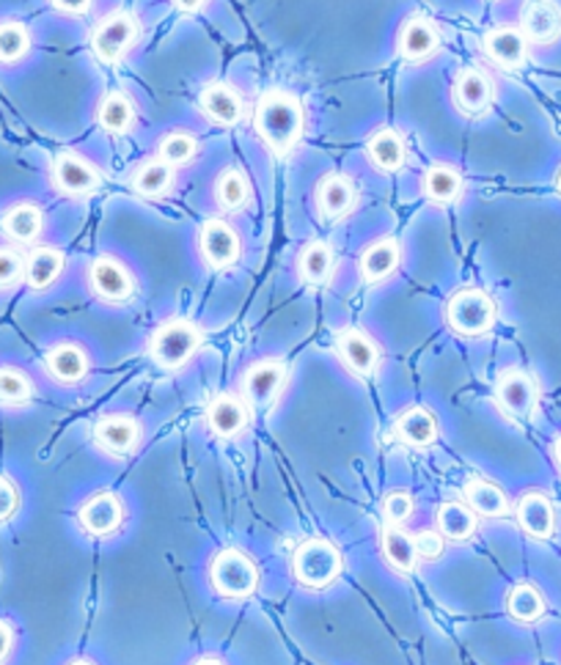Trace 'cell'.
<instances>
[{"instance_id":"obj_1","label":"cell","mask_w":561,"mask_h":665,"mask_svg":"<svg viewBox=\"0 0 561 665\" xmlns=\"http://www.w3.org/2000/svg\"><path fill=\"white\" fill-rule=\"evenodd\" d=\"M253 130L270 152H292L306 130V110H302L300 99L280 88L267 91L258 99L256 113H253Z\"/></svg>"},{"instance_id":"obj_2","label":"cell","mask_w":561,"mask_h":665,"mask_svg":"<svg viewBox=\"0 0 561 665\" xmlns=\"http://www.w3.org/2000/svg\"><path fill=\"white\" fill-rule=\"evenodd\" d=\"M204 346V330L193 319H165L148 339L146 352L165 372L185 368Z\"/></svg>"},{"instance_id":"obj_3","label":"cell","mask_w":561,"mask_h":665,"mask_svg":"<svg viewBox=\"0 0 561 665\" xmlns=\"http://www.w3.org/2000/svg\"><path fill=\"white\" fill-rule=\"evenodd\" d=\"M341 569H344L341 550L324 536L302 539L295 547V553H292V577L302 588H311V591H322V588L333 586L339 580Z\"/></svg>"},{"instance_id":"obj_4","label":"cell","mask_w":561,"mask_h":665,"mask_svg":"<svg viewBox=\"0 0 561 665\" xmlns=\"http://www.w3.org/2000/svg\"><path fill=\"white\" fill-rule=\"evenodd\" d=\"M495 317H498L495 300L484 289H476V286L457 289L443 306L446 324H449L451 333L462 335V339H479V335L490 333Z\"/></svg>"},{"instance_id":"obj_5","label":"cell","mask_w":561,"mask_h":665,"mask_svg":"<svg viewBox=\"0 0 561 665\" xmlns=\"http://www.w3.org/2000/svg\"><path fill=\"white\" fill-rule=\"evenodd\" d=\"M209 586L223 599H245L258 588V566L242 550H218L209 561Z\"/></svg>"},{"instance_id":"obj_6","label":"cell","mask_w":561,"mask_h":665,"mask_svg":"<svg viewBox=\"0 0 561 665\" xmlns=\"http://www.w3.org/2000/svg\"><path fill=\"white\" fill-rule=\"evenodd\" d=\"M141 42V22L130 11H110L94 25L91 49L102 64H119Z\"/></svg>"},{"instance_id":"obj_7","label":"cell","mask_w":561,"mask_h":665,"mask_svg":"<svg viewBox=\"0 0 561 665\" xmlns=\"http://www.w3.org/2000/svg\"><path fill=\"white\" fill-rule=\"evenodd\" d=\"M88 289L105 306H127L135 300L138 280L119 256L102 253L88 264Z\"/></svg>"},{"instance_id":"obj_8","label":"cell","mask_w":561,"mask_h":665,"mask_svg":"<svg viewBox=\"0 0 561 665\" xmlns=\"http://www.w3.org/2000/svg\"><path fill=\"white\" fill-rule=\"evenodd\" d=\"M539 385L522 368H506L495 379V404L512 421H526L537 410Z\"/></svg>"},{"instance_id":"obj_9","label":"cell","mask_w":561,"mask_h":665,"mask_svg":"<svg viewBox=\"0 0 561 665\" xmlns=\"http://www.w3.org/2000/svg\"><path fill=\"white\" fill-rule=\"evenodd\" d=\"M240 253H242L240 234H237V229L229 223V220L223 218L204 220V225L198 229V256H201V262L207 264L212 273L234 267Z\"/></svg>"},{"instance_id":"obj_10","label":"cell","mask_w":561,"mask_h":665,"mask_svg":"<svg viewBox=\"0 0 561 665\" xmlns=\"http://www.w3.org/2000/svg\"><path fill=\"white\" fill-rule=\"evenodd\" d=\"M50 181L66 198L94 196L99 187V168L77 152H58L50 163Z\"/></svg>"},{"instance_id":"obj_11","label":"cell","mask_w":561,"mask_h":665,"mask_svg":"<svg viewBox=\"0 0 561 665\" xmlns=\"http://www.w3.org/2000/svg\"><path fill=\"white\" fill-rule=\"evenodd\" d=\"M143 426L135 415L110 412L94 423V445L113 459H127L141 448Z\"/></svg>"},{"instance_id":"obj_12","label":"cell","mask_w":561,"mask_h":665,"mask_svg":"<svg viewBox=\"0 0 561 665\" xmlns=\"http://www.w3.org/2000/svg\"><path fill=\"white\" fill-rule=\"evenodd\" d=\"M336 355L339 361L350 368L355 377L372 379L380 372V363H383V350H380L377 339L372 333L361 328H341L336 333Z\"/></svg>"},{"instance_id":"obj_13","label":"cell","mask_w":561,"mask_h":665,"mask_svg":"<svg viewBox=\"0 0 561 665\" xmlns=\"http://www.w3.org/2000/svg\"><path fill=\"white\" fill-rule=\"evenodd\" d=\"M289 366L280 357H264L242 374V399L251 407H270L286 388Z\"/></svg>"},{"instance_id":"obj_14","label":"cell","mask_w":561,"mask_h":665,"mask_svg":"<svg viewBox=\"0 0 561 665\" xmlns=\"http://www.w3.org/2000/svg\"><path fill=\"white\" fill-rule=\"evenodd\" d=\"M495 86L493 77L479 66H465L457 71L454 82H451V102L468 119H482L490 108H493Z\"/></svg>"},{"instance_id":"obj_15","label":"cell","mask_w":561,"mask_h":665,"mask_svg":"<svg viewBox=\"0 0 561 665\" xmlns=\"http://www.w3.org/2000/svg\"><path fill=\"white\" fill-rule=\"evenodd\" d=\"M358 207V185L346 174H324L314 187V209L322 223H339Z\"/></svg>"},{"instance_id":"obj_16","label":"cell","mask_w":561,"mask_h":665,"mask_svg":"<svg viewBox=\"0 0 561 665\" xmlns=\"http://www.w3.org/2000/svg\"><path fill=\"white\" fill-rule=\"evenodd\" d=\"M440 49V31L424 14H410L396 33V53L405 64H427Z\"/></svg>"},{"instance_id":"obj_17","label":"cell","mask_w":561,"mask_h":665,"mask_svg":"<svg viewBox=\"0 0 561 665\" xmlns=\"http://www.w3.org/2000/svg\"><path fill=\"white\" fill-rule=\"evenodd\" d=\"M124 503H121L119 495L110 492V489L94 492L91 498L80 506V511H77L80 528L94 539H105L119 531V528L124 525Z\"/></svg>"},{"instance_id":"obj_18","label":"cell","mask_w":561,"mask_h":665,"mask_svg":"<svg viewBox=\"0 0 561 665\" xmlns=\"http://www.w3.org/2000/svg\"><path fill=\"white\" fill-rule=\"evenodd\" d=\"M204 421L212 437L218 440H234L240 437L251 421V404L237 394H218L207 404Z\"/></svg>"},{"instance_id":"obj_19","label":"cell","mask_w":561,"mask_h":665,"mask_svg":"<svg viewBox=\"0 0 561 665\" xmlns=\"http://www.w3.org/2000/svg\"><path fill=\"white\" fill-rule=\"evenodd\" d=\"M402 264V242L396 236H380L369 242L358 256V275L363 284L377 286L383 280L394 278Z\"/></svg>"},{"instance_id":"obj_20","label":"cell","mask_w":561,"mask_h":665,"mask_svg":"<svg viewBox=\"0 0 561 665\" xmlns=\"http://www.w3.org/2000/svg\"><path fill=\"white\" fill-rule=\"evenodd\" d=\"M198 110H201L209 124L234 126L242 121L245 102H242V93L234 86L215 80L207 82L198 93Z\"/></svg>"},{"instance_id":"obj_21","label":"cell","mask_w":561,"mask_h":665,"mask_svg":"<svg viewBox=\"0 0 561 665\" xmlns=\"http://www.w3.org/2000/svg\"><path fill=\"white\" fill-rule=\"evenodd\" d=\"M44 372L53 383L77 385L91 372V361H88V352L80 344L61 341V344L50 346L47 355H44Z\"/></svg>"},{"instance_id":"obj_22","label":"cell","mask_w":561,"mask_h":665,"mask_svg":"<svg viewBox=\"0 0 561 665\" xmlns=\"http://www.w3.org/2000/svg\"><path fill=\"white\" fill-rule=\"evenodd\" d=\"M520 31L531 44H553L561 38V5L556 0H526Z\"/></svg>"},{"instance_id":"obj_23","label":"cell","mask_w":561,"mask_h":665,"mask_svg":"<svg viewBox=\"0 0 561 665\" xmlns=\"http://www.w3.org/2000/svg\"><path fill=\"white\" fill-rule=\"evenodd\" d=\"M482 49L501 69H520L528 60V42L520 27L495 25L484 33Z\"/></svg>"},{"instance_id":"obj_24","label":"cell","mask_w":561,"mask_h":665,"mask_svg":"<svg viewBox=\"0 0 561 665\" xmlns=\"http://www.w3.org/2000/svg\"><path fill=\"white\" fill-rule=\"evenodd\" d=\"M517 525L531 539H550L556 531V509L550 498L539 489H528L515 503Z\"/></svg>"},{"instance_id":"obj_25","label":"cell","mask_w":561,"mask_h":665,"mask_svg":"<svg viewBox=\"0 0 561 665\" xmlns=\"http://www.w3.org/2000/svg\"><path fill=\"white\" fill-rule=\"evenodd\" d=\"M94 121L105 135H130L138 124L135 99L127 91H108L97 102Z\"/></svg>"},{"instance_id":"obj_26","label":"cell","mask_w":561,"mask_h":665,"mask_svg":"<svg viewBox=\"0 0 561 665\" xmlns=\"http://www.w3.org/2000/svg\"><path fill=\"white\" fill-rule=\"evenodd\" d=\"M336 264L339 262H336L333 245L324 240H311L302 245L300 256H297V278L311 289H324L333 284Z\"/></svg>"},{"instance_id":"obj_27","label":"cell","mask_w":561,"mask_h":665,"mask_svg":"<svg viewBox=\"0 0 561 665\" xmlns=\"http://www.w3.org/2000/svg\"><path fill=\"white\" fill-rule=\"evenodd\" d=\"M366 159L380 174H399L407 163V141L394 126H380L366 141Z\"/></svg>"},{"instance_id":"obj_28","label":"cell","mask_w":561,"mask_h":665,"mask_svg":"<svg viewBox=\"0 0 561 665\" xmlns=\"http://www.w3.org/2000/svg\"><path fill=\"white\" fill-rule=\"evenodd\" d=\"M421 192L435 207H454L462 201L465 181H462L460 168L449 163H432L421 176Z\"/></svg>"},{"instance_id":"obj_29","label":"cell","mask_w":561,"mask_h":665,"mask_svg":"<svg viewBox=\"0 0 561 665\" xmlns=\"http://www.w3.org/2000/svg\"><path fill=\"white\" fill-rule=\"evenodd\" d=\"M0 229L16 245H31L44 231V212L33 201H16L0 218Z\"/></svg>"},{"instance_id":"obj_30","label":"cell","mask_w":561,"mask_h":665,"mask_svg":"<svg viewBox=\"0 0 561 665\" xmlns=\"http://www.w3.org/2000/svg\"><path fill=\"white\" fill-rule=\"evenodd\" d=\"M394 432L402 443L413 445V448H429L438 440L440 423L435 418V412H429L427 407L413 404L396 415Z\"/></svg>"},{"instance_id":"obj_31","label":"cell","mask_w":561,"mask_h":665,"mask_svg":"<svg viewBox=\"0 0 561 665\" xmlns=\"http://www.w3.org/2000/svg\"><path fill=\"white\" fill-rule=\"evenodd\" d=\"M465 495V503L471 506L476 517H487V520H498V517L509 514V498H506L504 487L490 478L473 476L468 478V484L462 487Z\"/></svg>"},{"instance_id":"obj_32","label":"cell","mask_w":561,"mask_h":665,"mask_svg":"<svg viewBox=\"0 0 561 665\" xmlns=\"http://www.w3.org/2000/svg\"><path fill=\"white\" fill-rule=\"evenodd\" d=\"M66 269V256L58 247H33L25 256V284L33 291H47L55 280L64 275Z\"/></svg>"},{"instance_id":"obj_33","label":"cell","mask_w":561,"mask_h":665,"mask_svg":"<svg viewBox=\"0 0 561 665\" xmlns=\"http://www.w3.org/2000/svg\"><path fill=\"white\" fill-rule=\"evenodd\" d=\"M132 190L143 198H165L174 192L176 187V168H170L163 159H146L132 170Z\"/></svg>"},{"instance_id":"obj_34","label":"cell","mask_w":561,"mask_h":665,"mask_svg":"<svg viewBox=\"0 0 561 665\" xmlns=\"http://www.w3.org/2000/svg\"><path fill=\"white\" fill-rule=\"evenodd\" d=\"M435 525H438L440 536L446 542H468L476 533L479 520L468 503H462V500H446V503H440L438 514H435Z\"/></svg>"},{"instance_id":"obj_35","label":"cell","mask_w":561,"mask_h":665,"mask_svg":"<svg viewBox=\"0 0 561 665\" xmlns=\"http://www.w3.org/2000/svg\"><path fill=\"white\" fill-rule=\"evenodd\" d=\"M380 553H383L385 564L391 569L402 572V575H410V572L418 569L416 544L399 525H385L380 531Z\"/></svg>"},{"instance_id":"obj_36","label":"cell","mask_w":561,"mask_h":665,"mask_svg":"<svg viewBox=\"0 0 561 665\" xmlns=\"http://www.w3.org/2000/svg\"><path fill=\"white\" fill-rule=\"evenodd\" d=\"M212 192L220 209H226V212H240V209H245L248 203H251L253 187L245 170L223 168L218 174V179H215Z\"/></svg>"},{"instance_id":"obj_37","label":"cell","mask_w":561,"mask_h":665,"mask_svg":"<svg viewBox=\"0 0 561 665\" xmlns=\"http://www.w3.org/2000/svg\"><path fill=\"white\" fill-rule=\"evenodd\" d=\"M506 616L517 624H534L544 616V597L534 583H515L506 591Z\"/></svg>"},{"instance_id":"obj_38","label":"cell","mask_w":561,"mask_h":665,"mask_svg":"<svg viewBox=\"0 0 561 665\" xmlns=\"http://www.w3.org/2000/svg\"><path fill=\"white\" fill-rule=\"evenodd\" d=\"M198 157V137L185 130H170L160 137L157 143V159L168 163L170 168L179 165H190Z\"/></svg>"},{"instance_id":"obj_39","label":"cell","mask_w":561,"mask_h":665,"mask_svg":"<svg viewBox=\"0 0 561 665\" xmlns=\"http://www.w3.org/2000/svg\"><path fill=\"white\" fill-rule=\"evenodd\" d=\"M31 53V31L25 22H0V64H20Z\"/></svg>"},{"instance_id":"obj_40","label":"cell","mask_w":561,"mask_h":665,"mask_svg":"<svg viewBox=\"0 0 561 665\" xmlns=\"http://www.w3.org/2000/svg\"><path fill=\"white\" fill-rule=\"evenodd\" d=\"M33 399V379L16 366H0V404L25 407Z\"/></svg>"},{"instance_id":"obj_41","label":"cell","mask_w":561,"mask_h":665,"mask_svg":"<svg viewBox=\"0 0 561 665\" xmlns=\"http://www.w3.org/2000/svg\"><path fill=\"white\" fill-rule=\"evenodd\" d=\"M413 511H416V500L405 489H394L380 503V514H383L385 525H402V522L410 520Z\"/></svg>"},{"instance_id":"obj_42","label":"cell","mask_w":561,"mask_h":665,"mask_svg":"<svg viewBox=\"0 0 561 665\" xmlns=\"http://www.w3.org/2000/svg\"><path fill=\"white\" fill-rule=\"evenodd\" d=\"M25 280V256L9 245H0V291L14 289Z\"/></svg>"},{"instance_id":"obj_43","label":"cell","mask_w":561,"mask_h":665,"mask_svg":"<svg viewBox=\"0 0 561 665\" xmlns=\"http://www.w3.org/2000/svg\"><path fill=\"white\" fill-rule=\"evenodd\" d=\"M413 544H416V555L418 561H440L446 553V539L440 536V531L435 528V531H418L416 536H413Z\"/></svg>"},{"instance_id":"obj_44","label":"cell","mask_w":561,"mask_h":665,"mask_svg":"<svg viewBox=\"0 0 561 665\" xmlns=\"http://www.w3.org/2000/svg\"><path fill=\"white\" fill-rule=\"evenodd\" d=\"M20 511V487L0 473V522L11 520Z\"/></svg>"},{"instance_id":"obj_45","label":"cell","mask_w":561,"mask_h":665,"mask_svg":"<svg viewBox=\"0 0 561 665\" xmlns=\"http://www.w3.org/2000/svg\"><path fill=\"white\" fill-rule=\"evenodd\" d=\"M50 3H53V9L58 11V14L82 16V14H88V9H91L94 0H50Z\"/></svg>"},{"instance_id":"obj_46","label":"cell","mask_w":561,"mask_h":665,"mask_svg":"<svg viewBox=\"0 0 561 665\" xmlns=\"http://www.w3.org/2000/svg\"><path fill=\"white\" fill-rule=\"evenodd\" d=\"M14 627L9 621H0V665L11 657V649H14Z\"/></svg>"},{"instance_id":"obj_47","label":"cell","mask_w":561,"mask_h":665,"mask_svg":"<svg viewBox=\"0 0 561 665\" xmlns=\"http://www.w3.org/2000/svg\"><path fill=\"white\" fill-rule=\"evenodd\" d=\"M174 5L179 11H187V14H193V11H201L204 5H207V0H174Z\"/></svg>"},{"instance_id":"obj_48","label":"cell","mask_w":561,"mask_h":665,"mask_svg":"<svg viewBox=\"0 0 561 665\" xmlns=\"http://www.w3.org/2000/svg\"><path fill=\"white\" fill-rule=\"evenodd\" d=\"M553 459H556V465H559V470H561V434L553 440Z\"/></svg>"},{"instance_id":"obj_49","label":"cell","mask_w":561,"mask_h":665,"mask_svg":"<svg viewBox=\"0 0 561 665\" xmlns=\"http://www.w3.org/2000/svg\"><path fill=\"white\" fill-rule=\"evenodd\" d=\"M193 665H226V663H223V660H218V657H198Z\"/></svg>"},{"instance_id":"obj_50","label":"cell","mask_w":561,"mask_h":665,"mask_svg":"<svg viewBox=\"0 0 561 665\" xmlns=\"http://www.w3.org/2000/svg\"><path fill=\"white\" fill-rule=\"evenodd\" d=\"M553 185H556V192H559V196H561V168L556 170V179H553Z\"/></svg>"},{"instance_id":"obj_51","label":"cell","mask_w":561,"mask_h":665,"mask_svg":"<svg viewBox=\"0 0 561 665\" xmlns=\"http://www.w3.org/2000/svg\"><path fill=\"white\" fill-rule=\"evenodd\" d=\"M69 665H94V663H91V660H72Z\"/></svg>"}]
</instances>
